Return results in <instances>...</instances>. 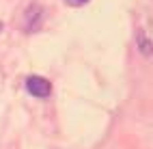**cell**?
Here are the masks:
<instances>
[{"label": "cell", "instance_id": "cell-4", "mask_svg": "<svg viewBox=\"0 0 153 149\" xmlns=\"http://www.w3.org/2000/svg\"><path fill=\"white\" fill-rule=\"evenodd\" d=\"M69 2H74V4H84L86 0H69Z\"/></svg>", "mask_w": 153, "mask_h": 149}, {"label": "cell", "instance_id": "cell-2", "mask_svg": "<svg viewBox=\"0 0 153 149\" xmlns=\"http://www.w3.org/2000/svg\"><path fill=\"white\" fill-rule=\"evenodd\" d=\"M39 17H41V9H39L37 4H35V7H30L28 11H26V31H35L33 19H39Z\"/></svg>", "mask_w": 153, "mask_h": 149}, {"label": "cell", "instance_id": "cell-3", "mask_svg": "<svg viewBox=\"0 0 153 149\" xmlns=\"http://www.w3.org/2000/svg\"><path fill=\"white\" fill-rule=\"evenodd\" d=\"M140 50H142L145 54H149V41L145 39V35H142V33H140Z\"/></svg>", "mask_w": 153, "mask_h": 149}, {"label": "cell", "instance_id": "cell-1", "mask_svg": "<svg viewBox=\"0 0 153 149\" xmlns=\"http://www.w3.org/2000/svg\"><path fill=\"white\" fill-rule=\"evenodd\" d=\"M26 89H28V93H33L35 97H48L52 93V84L41 76H30L26 80Z\"/></svg>", "mask_w": 153, "mask_h": 149}]
</instances>
